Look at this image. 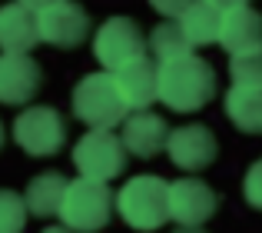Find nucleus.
<instances>
[{
    "instance_id": "obj_9",
    "label": "nucleus",
    "mask_w": 262,
    "mask_h": 233,
    "mask_svg": "<svg viewBox=\"0 0 262 233\" xmlns=\"http://www.w3.org/2000/svg\"><path fill=\"white\" fill-rule=\"evenodd\" d=\"M216 210L219 197L209 183L192 180V177L169 183V220H176L179 227H203Z\"/></svg>"
},
{
    "instance_id": "obj_20",
    "label": "nucleus",
    "mask_w": 262,
    "mask_h": 233,
    "mask_svg": "<svg viewBox=\"0 0 262 233\" xmlns=\"http://www.w3.org/2000/svg\"><path fill=\"white\" fill-rule=\"evenodd\" d=\"M229 77H232V87H252V90H262V53L229 57Z\"/></svg>"
},
{
    "instance_id": "obj_1",
    "label": "nucleus",
    "mask_w": 262,
    "mask_h": 233,
    "mask_svg": "<svg viewBox=\"0 0 262 233\" xmlns=\"http://www.w3.org/2000/svg\"><path fill=\"white\" fill-rule=\"evenodd\" d=\"M216 97V70L203 57H189L160 64V100L176 113L203 110Z\"/></svg>"
},
{
    "instance_id": "obj_26",
    "label": "nucleus",
    "mask_w": 262,
    "mask_h": 233,
    "mask_svg": "<svg viewBox=\"0 0 262 233\" xmlns=\"http://www.w3.org/2000/svg\"><path fill=\"white\" fill-rule=\"evenodd\" d=\"M43 233H73V230H67V227H50V230H43Z\"/></svg>"
},
{
    "instance_id": "obj_13",
    "label": "nucleus",
    "mask_w": 262,
    "mask_h": 233,
    "mask_svg": "<svg viewBox=\"0 0 262 233\" xmlns=\"http://www.w3.org/2000/svg\"><path fill=\"white\" fill-rule=\"evenodd\" d=\"M219 44L229 57H246V53H262V17L249 4L223 13V30Z\"/></svg>"
},
{
    "instance_id": "obj_6",
    "label": "nucleus",
    "mask_w": 262,
    "mask_h": 233,
    "mask_svg": "<svg viewBox=\"0 0 262 233\" xmlns=\"http://www.w3.org/2000/svg\"><path fill=\"white\" fill-rule=\"evenodd\" d=\"M13 140L30 157H50L63 147L67 123L53 107H27L13 120Z\"/></svg>"
},
{
    "instance_id": "obj_28",
    "label": "nucleus",
    "mask_w": 262,
    "mask_h": 233,
    "mask_svg": "<svg viewBox=\"0 0 262 233\" xmlns=\"http://www.w3.org/2000/svg\"><path fill=\"white\" fill-rule=\"evenodd\" d=\"M0 143H4V127H0Z\"/></svg>"
},
{
    "instance_id": "obj_19",
    "label": "nucleus",
    "mask_w": 262,
    "mask_h": 233,
    "mask_svg": "<svg viewBox=\"0 0 262 233\" xmlns=\"http://www.w3.org/2000/svg\"><path fill=\"white\" fill-rule=\"evenodd\" d=\"M149 50L160 64H169V60H179V57H189L192 53V44L189 37L183 33L179 20H163L153 33H149Z\"/></svg>"
},
{
    "instance_id": "obj_5",
    "label": "nucleus",
    "mask_w": 262,
    "mask_h": 233,
    "mask_svg": "<svg viewBox=\"0 0 262 233\" xmlns=\"http://www.w3.org/2000/svg\"><path fill=\"white\" fill-rule=\"evenodd\" d=\"M73 163H77L80 177L110 183L126 167V147L113 130H86L73 147Z\"/></svg>"
},
{
    "instance_id": "obj_14",
    "label": "nucleus",
    "mask_w": 262,
    "mask_h": 233,
    "mask_svg": "<svg viewBox=\"0 0 262 233\" xmlns=\"http://www.w3.org/2000/svg\"><path fill=\"white\" fill-rule=\"evenodd\" d=\"M169 133L173 130L166 127V120L149 110H136L133 116H126L123 120V147L129 150L133 157H140V160H149V157H156L160 150H166L169 143Z\"/></svg>"
},
{
    "instance_id": "obj_12",
    "label": "nucleus",
    "mask_w": 262,
    "mask_h": 233,
    "mask_svg": "<svg viewBox=\"0 0 262 233\" xmlns=\"http://www.w3.org/2000/svg\"><path fill=\"white\" fill-rule=\"evenodd\" d=\"M43 73L30 53H0V104H27L37 97Z\"/></svg>"
},
{
    "instance_id": "obj_2",
    "label": "nucleus",
    "mask_w": 262,
    "mask_h": 233,
    "mask_svg": "<svg viewBox=\"0 0 262 233\" xmlns=\"http://www.w3.org/2000/svg\"><path fill=\"white\" fill-rule=\"evenodd\" d=\"M116 210L133 230H160L169 220V183L153 173L133 177L116 193Z\"/></svg>"
},
{
    "instance_id": "obj_7",
    "label": "nucleus",
    "mask_w": 262,
    "mask_h": 233,
    "mask_svg": "<svg viewBox=\"0 0 262 233\" xmlns=\"http://www.w3.org/2000/svg\"><path fill=\"white\" fill-rule=\"evenodd\" d=\"M146 47L149 44L143 30L129 17H110L93 37V53L106 70H116L136 57H146Z\"/></svg>"
},
{
    "instance_id": "obj_25",
    "label": "nucleus",
    "mask_w": 262,
    "mask_h": 233,
    "mask_svg": "<svg viewBox=\"0 0 262 233\" xmlns=\"http://www.w3.org/2000/svg\"><path fill=\"white\" fill-rule=\"evenodd\" d=\"M17 4H24L27 10H33V13H40L43 7H50V4H57V0H17Z\"/></svg>"
},
{
    "instance_id": "obj_18",
    "label": "nucleus",
    "mask_w": 262,
    "mask_h": 233,
    "mask_svg": "<svg viewBox=\"0 0 262 233\" xmlns=\"http://www.w3.org/2000/svg\"><path fill=\"white\" fill-rule=\"evenodd\" d=\"M223 107H226V116H229L243 133H262V90H252V87H229Z\"/></svg>"
},
{
    "instance_id": "obj_23",
    "label": "nucleus",
    "mask_w": 262,
    "mask_h": 233,
    "mask_svg": "<svg viewBox=\"0 0 262 233\" xmlns=\"http://www.w3.org/2000/svg\"><path fill=\"white\" fill-rule=\"evenodd\" d=\"M153 4V10H160L163 17H179V13L186 10V7H192L196 0H149Z\"/></svg>"
},
{
    "instance_id": "obj_24",
    "label": "nucleus",
    "mask_w": 262,
    "mask_h": 233,
    "mask_svg": "<svg viewBox=\"0 0 262 233\" xmlns=\"http://www.w3.org/2000/svg\"><path fill=\"white\" fill-rule=\"evenodd\" d=\"M209 7H216L219 13H226V10H236V7H246L249 0H206Z\"/></svg>"
},
{
    "instance_id": "obj_8",
    "label": "nucleus",
    "mask_w": 262,
    "mask_h": 233,
    "mask_svg": "<svg viewBox=\"0 0 262 233\" xmlns=\"http://www.w3.org/2000/svg\"><path fill=\"white\" fill-rule=\"evenodd\" d=\"M37 27H40V40L70 50V47H77V44L86 40L90 17L77 0H57V4L43 7V10L37 13Z\"/></svg>"
},
{
    "instance_id": "obj_22",
    "label": "nucleus",
    "mask_w": 262,
    "mask_h": 233,
    "mask_svg": "<svg viewBox=\"0 0 262 233\" xmlns=\"http://www.w3.org/2000/svg\"><path fill=\"white\" fill-rule=\"evenodd\" d=\"M243 197L252 210H262V157L246 170V180H243Z\"/></svg>"
},
{
    "instance_id": "obj_3",
    "label": "nucleus",
    "mask_w": 262,
    "mask_h": 233,
    "mask_svg": "<svg viewBox=\"0 0 262 233\" xmlns=\"http://www.w3.org/2000/svg\"><path fill=\"white\" fill-rule=\"evenodd\" d=\"M116 207V197L110 193L106 183L100 180H70L63 193V207H60V220L73 233H93L110 223V213Z\"/></svg>"
},
{
    "instance_id": "obj_4",
    "label": "nucleus",
    "mask_w": 262,
    "mask_h": 233,
    "mask_svg": "<svg viewBox=\"0 0 262 233\" xmlns=\"http://www.w3.org/2000/svg\"><path fill=\"white\" fill-rule=\"evenodd\" d=\"M73 113L90 130H113L116 123L126 120L129 107L116 90L113 73H90L73 87Z\"/></svg>"
},
{
    "instance_id": "obj_27",
    "label": "nucleus",
    "mask_w": 262,
    "mask_h": 233,
    "mask_svg": "<svg viewBox=\"0 0 262 233\" xmlns=\"http://www.w3.org/2000/svg\"><path fill=\"white\" fill-rule=\"evenodd\" d=\"M176 233H206V230H199V227H183V230H176Z\"/></svg>"
},
{
    "instance_id": "obj_10",
    "label": "nucleus",
    "mask_w": 262,
    "mask_h": 233,
    "mask_svg": "<svg viewBox=\"0 0 262 233\" xmlns=\"http://www.w3.org/2000/svg\"><path fill=\"white\" fill-rule=\"evenodd\" d=\"M110 73L116 80V90H120L123 104L133 113L146 110L153 100H160V64H153L149 57H136Z\"/></svg>"
},
{
    "instance_id": "obj_21",
    "label": "nucleus",
    "mask_w": 262,
    "mask_h": 233,
    "mask_svg": "<svg viewBox=\"0 0 262 233\" xmlns=\"http://www.w3.org/2000/svg\"><path fill=\"white\" fill-rule=\"evenodd\" d=\"M27 203L13 190H0V233H24Z\"/></svg>"
},
{
    "instance_id": "obj_15",
    "label": "nucleus",
    "mask_w": 262,
    "mask_h": 233,
    "mask_svg": "<svg viewBox=\"0 0 262 233\" xmlns=\"http://www.w3.org/2000/svg\"><path fill=\"white\" fill-rule=\"evenodd\" d=\"M40 44L37 13L24 4L0 7V50L4 53H30Z\"/></svg>"
},
{
    "instance_id": "obj_11",
    "label": "nucleus",
    "mask_w": 262,
    "mask_h": 233,
    "mask_svg": "<svg viewBox=\"0 0 262 233\" xmlns=\"http://www.w3.org/2000/svg\"><path fill=\"white\" fill-rule=\"evenodd\" d=\"M166 153L179 170H206L216 160L219 143H216V133H212L209 127L189 123V127H179V130L169 133Z\"/></svg>"
},
{
    "instance_id": "obj_17",
    "label": "nucleus",
    "mask_w": 262,
    "mask_h": 233,
    "mask_svg": "<svg viewBox=\"0 0 262 233\" xmlns=\"http://www.w3.org/2000/svg\"><path fill=\"white\" fill-rule=\"evenodd\" d=\"M179 27L189 37L192 47H206V44H219V30H223V13L216 7H209L206 0H196L192 7H186L179 13Z\"/></svg>"
},
{
    "instance_id": "obj_16",
    "label": "nucleus",
    "mask_w": 262,
    "mask_h": 233,
    "mask_svg": "<svg viewBox=\"0 0 262 233\" xmlns=\"http://www.w3.org/2000/svg\"><path fill=\"white\" fill-rule=\"evenodd\" d=\"M67 183H70V180H67L63 173H57V170H47V173L33 177L30 187H27V193H24L27 213H33V217H53V213H60Z\"/></svg>"
}]
</instances>
